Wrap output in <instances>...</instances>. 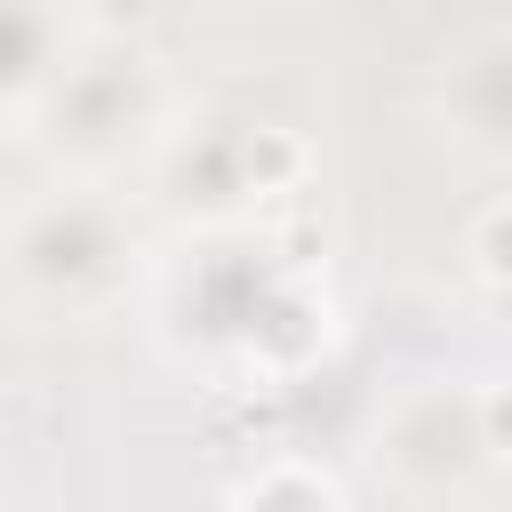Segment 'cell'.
<instances>
[{"label": "cell", "instance_id": "2", "mask_svg": "<svg viewBox=\"0 0 512 512\" xmlns=\"http://www.w3.org/2000/svg\"><path fill=\"white\" fill-rule=\"evenodd\" d=\"M472 440H480L488 456H512V384H488V392L472 400Z\"/></svg>", "mask_w": 512, "mask_h": 512}, {"label": "cell", "instance_id": "1", "mask_svg": "<svg viewBox=\"0 0 512 512\" xmlns=\"http://www.w3.org/2000/svg\"><path fill=\"white\" fill-rule=\"evenodd\" d=\"M472 256H480V280L512 288V208H488L480 232H472Z\"/></svg>", "mask_w": 512, "mask_h": 512}, {"label": "cell", "instance_id": "3", "mask_svg": "<svg viewBox=\"0 0 512 512\" xmlns=\"http://www.w3.org/2000/svg\"><path fill=\"white\" fill-rule=\"evenodd\" d=\"M240 168H248V184H280V176H296V144L272 136V128H256V136L240 144Z\"/></svg>", "mask_w": 512, "mask_h": 512}]
</instances>
